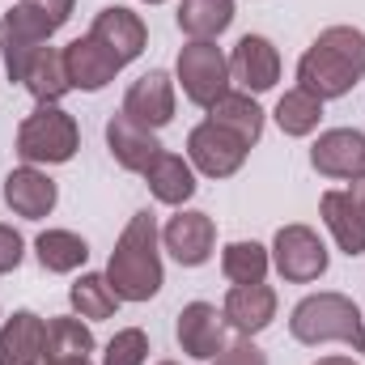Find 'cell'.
Segmentation results:
<instances>
[{
  "label": "cell",
  "mask_w": 365,
  "mask_h": 365,
  "mask_svg": "<svg viewBox=\"0 0 365 365\" xmlns=\"http://www.w3.org/2000/svg\"><path fill=\"white\" fill-rule=\"evenodd\" d=\"M365 77V30L327 26L297 60V86L314 98H344Z\"/></svg>",
  "instance_id": "6da1fadb"
},
{
  "label": "cell",
  "mask_w": 365,
  "mask_h": 365,
  "mask_svg": "<svg viewBox=\"0 0 365 365\" xmlns=\"http://www.w3.org/2000/svg\"><path fill=\"white\" fill-rule=\"evenodd\" d=\"M106 280L119 302H149L162 289V255H158V221L153 212H136L106 264Z\"/></svg>",
  "instance_id": "7a4b0ae2"
},
{
  "label": "cell",
  "mask_w": 365,
  "mask_h": 365,
  "mask_svg": "<svg viewBox=\"0 0 365 365\" xmlns=\"http://www.w3.org/2000/svg\"><path fill=\"white\" fill-rule=\"evenodd\" d=\"M289 331H293V340H302V344L340 340V344H349L353 353H365L361 310H357V302L344 297V293H310V297H302V302L293 306Z\"/></svg>",
  "instance_id": "3957f363"
},
{
  "label": "cell",
  "mask_w": 365,
  "mask_h": 365,
  "mask_svg": "<svg viewBox=\"0 0 365 365\" xmlns=\"http://www.w3.org/2000/svg\"><path fill=\"white\" fill-rule=\"evenodd\" d=\"M81 145V128L68 110L60 106H38L34 115L21 119L17 128V158L26 166H60V162H73Z\"/></svg>",
  "instance_id": "277c9868"
},
{
  "label": "cell",
  "mask_w": 365,
  "mask_h": 365,
  "mask_svg": "<svg viewBox=\"0 0 365 365\" xmlns=\"http://www.w3.org/2000/svg\"><path fill=\"white\" fill-rule=\"evenodd\" d=\"M175 73H179V81H182L187 102H195V106H204V110H208L221 93H230V60L221 56L217 43H195V38H191L179 51Z\"/></svg>",
  "instance_id": "5b68a950"
},
{
  "label": "cell",
  "mask_w": 365,
  "mask_h": 365,
  "mask_svg": "<svg viewBox=\"0 0 365 365\" xmlns=\"http://www.w3.org/2000/svg\"><path fill=\"white\" fill-rule=\"evenodd\" d=\"M276 272L293 284H310L327 272V247L310 225H284L272 242Z\"/></svg>",
  "instance_id": "8992f818"
},
{
  "label": "cell",
  "mask_w": 365,
  "mask_h": 365,
  "mask_svg": "<svg viewBox=\"0 0 365 365\" xmlns=\"http://www.w3.org/2000/svg\"><path fill=\"white\" fill-rule=\"evenodd\" d=\"M187 153H191V166H195L200 175H208V179H230V175H238L242 162H247V145H242L238 136H230L225 128L208 123V119H204L200 128H191Z\"/></svg>",
  "instance_id": "52a82bcc"
},
{
  "label": "cell",
  "mask_w": 365,
  "mask_h": 365,
  "mask_svg": "<svg viewBox=\"0 0 365 365\" xmlns=\"http://www.w3.org/2000/svg\"><path fill=\"white\" fill-rule=\"evenodd\" d=\"M47 38H51V30H47L26 4H17V9L4 13V21H0V51H4V68H9L13 81L26 77L30 60L47 47Z\"/></svg>",
  "instance_id": "ba28073f"
},
{
  "label": "cell",
  "mask_w": 365,
  "mask_h": 365,
  "mask_svg": "<svg viewBox=\"0 0 365 365\" xmlns=\"http://www.w3.org/2000/svg\"><path fill=\"white\" fill-rule=\"evenodd\" d=\"M123 115L149 132L166 128L175 119V81L162 68H149L145 77H136L123 93Z\"/></svg>",
  "instance_id": "9c48e42d"
},
{
  "label": "cell",
  "mask_w": 365,
  "mask_h": 365,
  "mask_svg": "<svg viewBox=\"0 0 365 365\" xmlns=\"http://www.w3.org/2000/svg\"><path fill=\"white\" fill-rule=\"evenodd\" d=\"M175 336H179L182 353L195 357V361H212L221 349H225V314L208 302H187L179 310V323H175Z\"/></svg>",
  "instance_id": "30bf717a"
},
{
  "label": "cell",
  "mask_w": 365,
  "mask_h": 365,
  "mask_svg": "<svg viewBox=\"0 0 365 365\" xmlns=\"http://www.w3.org/2000/svg\"><path fill=\"white\" fill-rule=\"evenodd\" d=\"M230 77L247 93H264L280 81V51L264 34H242L230 56Z\"/></svg>",
  "instance_id": "8fae6325"
},
{
  "label": "cell",
  "mask_w": 365,
  "mask_h": 365,
  "mask_svg": "<svg viewBox=\"0 0 365 365\" xmlns=\"http://www.w3.org/2000/svg\"><path fill=\"white\" fill-rule=\"evenodd\" d=\"M90 38H98V43H102L119 64H132V60L145 51L149 30H145V21H140L132 9H123V4H106V9L93 17Z\"/></svg>",
  "instance_id": "7c38bea8"
},
{
  "label": "cell",
  "mask_w": 365,
  "mask_h": 365,
  "mask_svg": "<svg viewBox=\"0 0 365 365\" xmlns=\"http://www.w3.org/2000/svg\"><path fill=\"white\" fill-rule=\"evenodd\" d=\"M162 242H166V251L179 259L182 268H200V264H208V255H212L217 225H212L208 212H195V208H191V212H179V217L166 221Z\"/></svg>",
  "instance_id": "4fadbf2b"
},
{
  "label": "cell",
  "mask_w": 365,
  "mask_h": 365,
  "mask_svg": "<svg viewBox=\"0 0 365 365\" xmlns=\"http://www.w3.org/2000/svg\"><path fill=\"white\" fill-rule=\"evenodd\" d=\"M310 166L327 179H353L365 170V136L353 128H331L314 140Z\"/></svg>",
  "instance_id": "5bb4252c"
},
{
  "label": "cell",
  "mask_w": 365,
  "mask_h": 365,
  "mask_svg": "<svg viewBox=\"0 0 365 365\" xmlns=\"http://www.w3.org/2000/svg\"><path fill=\"white\" fill-rule=\"evenodd\" d=\"M106 149H110V158H115L123 170L145 175V170L153 166V158L162 153V140H158L149 128L132 123V119L119 110V115H110V119H106Z\"/></svg>",
  "instance_id": "9a60e30c"
},
{
  "label": "cell",
  "mask_w": 365,
  "mask_h": 365,
  "mask_svg": "<svg viewBox=\"0 0 365 365\" xmlns=\"http://www.w3.org/2000/svg\"><path fill=\"white\" fill-rule=\"evenodd\" d=\"M221 314H225V327H234L238 336H259L268 323L276 319V293L259 280V284H234L230 293H225V306H221Z\"/></svg>",
  "instance_id": "2e32d148"
},
{
  "label": "cell",
  "mask_w": 365,
  "mask_h": 365,
  "mask_svg": "<svg viewBox=\"0 0 365 365\" xmlns=\"http://www.w3.org/2000/svg\"><path fill=\"white\" fill-rule=\"evenodd\" d=\"M64 64H68V81H73V90H86V93H98L106 90L110 81H115V73L123 68L98 38H73L68 47H64Z\"/></svg>",
  "instance_id": "e0dca14e"
},
{
  "label": "cell",
  "mask_w": 365,
  "mask_h": 365,
  "mask_svg": "<svg viewBox=\"0 0 365 365\" xmlns=\"http://www.w3.org/2000/svg\"><path fill=\"white\" fill-rule=\"evenodd\" d=\"M0 365H47V323L34 310H17L0 327Z\"/></svg>",
  "instance_id": "ac0fdd59"
},
{
  "label": "cell",
  "mask_w": 365,
  "mask_h": 365,
  "mask_svg": "<svg viewBox=\"0 0 365 365\" xmlns=\"http://www.w3.org/2000/svg\"><path fill=\"white\" fill-rule=\"evenodd\" d=\"M56 195H60L56 182L47 179L43 170H34V166H17L4 179V204L17 217H26V221H43L56 208Z\"/></svg>",
  "instance_id": "d6986e66"
},
{
  "label": "cell",
  "mask_w": 365,
  "mask_h": 365,
  "mask_svg": "<svg viewBox=\"0 0 365 365\" xmlns=\"http://www.w3.org/2000/svg\"><path fill=\"white\" fill-rule=\"evenodd\" d=\"M208 123L225 128V132L238 136L247 149L259 145V136H264V110H259V102H255L251 93H221V98L208 106Z\"/></svg>",
  "instance_id": "ffe728a7"
},
{
  "label": "cell",
  "mask_w": 365,
  "mask_h": 365,
  "mask_svg": "<svg viewBox=\"0 0 365 365\" xmlns=\"http://www.w3.org/2000/svg\"><path fill=\"white\" fill-rule=\"evenodd\" d=\"M319 212H323V225L331 230L336 247L349 259L365 255V217L357 212V204L349 200V191H327L323 204H319Z\"/></svg>",
  "instance_id": "44dd1931"
},
{
  "label": "cell",
  "mask_w": 365,
  "mask_h": 365,
  "mask_svg": "<svg viewBox=\"0 0 365 365\" xmlns=\"http://www.w3.org/2000/svg\"><path fill=\"white\" fill-rule=\"evenodd\" d=\"M21 86L38 98V106H43V102H47V106H56L64 93L73 90V81H68V64H64V51L43 47V51L30 60V68H26Z\"/></svg>",
  "instance_id": "7402d4cb"
},
{
  "label": "cell",
  "mask_w": 365,
  "mask_h": 365,
  "mask_svg": "<svg viewBox=\"0 0 365 365\" xmlns=\"http://www.w3.org/2000/svg\"><path fill=\"white\" fill-rule=\"evenodd\" d=\"M145 182L149 191L162 200V204H187L195 195V175H191V162H182L179 153H158L153 166L145 170Z\"/></svg>",
  "instance_id": "603a6c76"
},
{
  "label": "cell",
  "mask_w": 365,
  "mask_h": 365,
  "mask_svg": "<svg viewBox=\"0 0 365 365\" xmlns=\"http://www.w3.org/2000/svg\"><path fill=\"white\" fill-rule=\"evenodd\" d=\"M234 21V0H182L179 4V30L195 43H212L225 34Z\"/></svg>",
  "instance_id": "cb8c5ba5"
},
{
  "label": "cell",
  "mask_w": 365,
  "mask_h": 365,
  "mask_svg": "<svg viewBox=\"0 0 365 365\" xmlns=\"http://www.w3.org/2000/svg\"><path fill=\"white\" fill-rule=\"evenodd\" d=\"M34 255H38V264H43L47 272H77V268L90 259V247H86V238L73 234V230H47V234H38Z\"/></svg>",
  "instance_id": "d4e9b609"
},
{
  "label": "cell",
  "mask_w": 365,
  "mask_h": 365,
  "mask_svg": "<svg viewBox=\"0 0 365 365\" xmlns=\"http://www.w3.org/2000/svg\"><path fill=\"white\" fill-rule=\"evenodd\" d=\"M93 353V331L81 323V314H60L47 323V365L56 361H81Z\"/></svg>",
  "instance_id": "484cf974"
},
{
  "label": "cell",
  "mask_w": 365,
  "mask_h": 365,
  "mask_svg": "<svg viewBox=\"0 0 365 365\" xmlns=\"http://www.w3.org/2000/svg\"><path fill=\"white\" fill-rule=\"evenodd\" d=\"M323 119V98H314L310 90H289L280 102H276V123L284 136H310Z\"/></svg>",
  "instance_id": "4316f807"
},
{
  "label": "cell",
  "mask_w": 365,
  "mask_h": 365,
  "mask_svg": "<svg viewBox=\"0 0 365 365\" xmlns=\"http://www.w3.org/2000/svg\"><path fill=\"white\" fill-rule=\"evenodd\" d=\"M268 264H272V255L259 242H230L221 251V272L230 284H259L268 276Z\"/></svg>",
  "instance_id": "83f0119b"
},
{
  "label": "cell",
  "mask_w": 365,
  "mask_h": 365,
  "mask_svg": "<svg viewBox=\"0 0 365 365\" xmlns=\"http://www.w3.org/2000/svg\"><path fill=\"white\" fill-rule=\"evenodd\" d=\"M68 297H73V310L81 314V319H110L115 310H119V297H115V289H110V280L98 272H86L73 289H68Z\"/></svg>",
  "instance_id": "f1b7e54d"
},
{
  "label": "cell",
  "mask_w": 365,
  "mask_h": 365,
  "mask_svg": "<svg viewBox=\"0 0 365 365\" xmlns=\"http://www.w3.org/2000/svg\"><path fill=\"white\" fill-rule=\"evenodd\" d=\"M145 357H149V336L140 327H123V331L110 336L102 365H145Z\"/></svg>",
  "instance_id": "f546056e"
},
{
  "label": "cell",
  "mask_w": 365,
  "mask_h": 365,
  "mask_svg": "<svg viewBox=\"0 0 365 365\" xmlns=\"http://www.w3.org/2000/svg\"><path fill=\"white\" fill-rule=\"evenodd\" d=\"M21 4H26V9H30V13H34V17L56 34V30L73 17V4H77V0H21Z\"/></svg>",
  "instance_id": "4dcf8cb0"
},
{
  "label": "cell",
  "mask_w": 365,
  "mask_h": 365,
  "mask_svg": "<svg viewBox=\"0 0 365 365\" xmlns=\"http://www.w3.org/2000/svg\"><path fill=\"white\" fill-rule=\"evenodd\" d=\"M212 365H268V357H264V349H255L247 336L238 340V344H230V349H221L217 357H212Z\"/></svg>",
  "instance_id": "1f68e13d"
},
{
  "label": "cell",
  "mask_w": 365,
  "mask_h": 365,
  "mask_svg": "<svg viewBox=\"0 0 365 365\" xmlns=\"http://www.w3.org/2000/svg\"><path fill=\"white\" fill-rule=\"evenodd\" d=\"M21 255H26V242H21V234H17L13 225H0V276L13 272V268L21 264Z\"/></svg>",
  "instance_id": "d6a6232c"
},
{
  "label": "cell",
  "mask_w": 365,
  "mask_h": 365,
  "mask_svg": "<svg viewBox=\"0 0 365 365\" xmlns=\"http://www.w3.org/2000/svg\"><path fill=\"white\" fill-rule=\"evenodd\" d=\"M349 200L357 204V212L365 217V170H361V175H353V187H349Z\"/></svg>",
  "instance_id": "836d02e7"
},
{
  "label": "cell",
  "mask_w": 365,
  "mask_h": 365,
  "mask_svg": "<svg viewBox=\"0 0 365 365\" xmlns=\"http://www.w3.org/2000/svg\"><path fill=\"white\" fill-rule=\"evenodd\" d=\"M314 365H361V361H353V357H319Z\"/></svg>",
  "instance_id": "e575fe53"
},
{
  "label": "cell",
  "mask_w": 365,
  "mask_h": 365,
  "mask_svg": "<svg viewBox=\"0 0 365 365\" xmlns=\"http://www.w3.org/2000/svg\"><path fill=\"white\" fill-rule=\"evenodd\" d=\"M56 365H90V357H81V361H56Z\"/></svg>",
  "instance_id": "d590c367"
},
{
  "label": "cell",
  "mask_w": 365,
  "mask_h": 365,
  "mask_svg": "<svg viewBox=\"0 0 365 365\" xmlns=\"http://www.w3.org/2000/svg\"><path fill=\"white\" fill-rule=\"evenodd\" d=\"M145 4H162V0H145Z\"/></svg>",
  "instance_id": "8d00e7d4"
},
{
  "label": "cell",
  "mask_w": 365,
  "mask_h": 365,
  "mask_svg": "<svg viewBox=\"0 0 365 365\" xmlns=\"http://www.w3.org/2000/svg\"><path fill=\"white\" fill-rule=\"evenodd\" d=\"M162 365H175V361H162Z\"/></svg>",
  "instance_id": "74e56055"
}]
</instances>
